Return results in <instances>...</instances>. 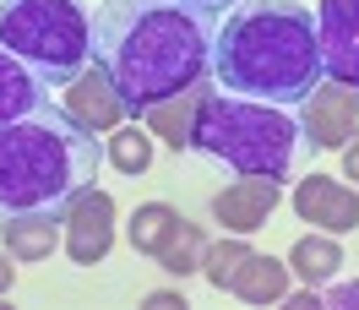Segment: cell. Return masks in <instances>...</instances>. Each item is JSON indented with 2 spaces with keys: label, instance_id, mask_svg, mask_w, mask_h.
<instances>
[{
  "label": "cell",
  "instance_id": "cell-24",
  "mask_svg": "<svg viewBox=\"0 0 359 310\" xmlns=\"http://www.w3.org/2000/svg\"><path fill=\"white\" fill-rule=\"evenodd\" d=\"M11 283H17V267L6 262V250H0V294H11Z\"/></svg>",
  "mask_w": 359,
  "mask_h": 310
},
{
  "label": "cell",
  "instance_id": "cell-12",
  "mask_svg": "<svg viewBox=\"0 0 359 310\" xmlns=\"http://www.w3.org/2000/svg\"><path fill=\"white\" fill-rule=\"evenodd\" d=\"M44 98H49V88L22 66V60H17V55H11V49L0 44V126H11V120L33 114Z\"/></svg>",
  "mask_w": 359,
  "mask_h": 310
},
{
  "label": "cell",
  "instance_id": "cell-5",
  "mask_svg": "<svg viewBox=\"0 0 359 310\" xmlns=\"http://www.w3.org/2000/svg\"><path fill=\"white\" fill-rule=\"evenodd\" d=\"M0 44L44 88H71L93 60V27L76 0H6Z\"/></svg>",
  "mask_w": 359,
  "mask_h": 310
},
{
  "label": "cell",
  "instance_id": "cell-15",
  "mask_svg": "<svg viewBox=\"0 0 359 310\" xmlns=\"http://www.w3.org/2000/svg\"><path fill=\"white\" fill-rule=\"evenodd\" d=\"M0 240H6V256L17 262H44L60 245V218H11L0 223Z\"/></svg>",
  "mask_w": 359,
  "mask_h": 310
},
{
  "label": "cell",
  "instance_id": "cell-14",
  "mask_svg": "<svg viewBox=\"0 0 359 310\" xmlns=\"http://www.w3.org/2000/svg\"><path fill=\"white\" fill-rule=\"evenodd\" d=\"M229 294H240L245 305H278L283 294H289V262H278V256H256L250 250V262L240 267V278Z\"/></svg>",
  "mask_w": 359,
  "mask_h": 310
},
{
  "label": "cell",
  "instance_id": "cell-3",
  "mask_svg": "<svg viewBox=\"0 0 359 310\" xmlns=\"http://www.w3.org/2000/svg\"><path fill=\"white\" fill-rule=\"evenodd\" d=\"M98 158L93 131L55 104L0 126V223L60 218L98 180Z\"/></svg>",
  "mask_w": 359,
  "mask_h": 310
},
{
  "label": "cell",
  "instance_id": "cell-4",
  "mask_svg": "<svg viewBox=\"0 0 359 310\" xmlns=\"http://www.w3.org/2000/svg\"><path fill=\"white\" fill-rule=\"evenodd\" d=\"M191 147L207 158H224L240 175H272L283 180L299 147V120L278 104H256L224 88H202V109H196V131Z\"/></svg>",
  "mask_w": 359,
  "mask_h": 310
},
{
  "label": "cell",
  "instance_id": "cell-7",
  "mask_svg": "<svg viewBox=\"0 0 359 310\" xmlns=\"http://www.w3.org/2000/svg\"><path fill=\"white\" fill-rule=\"evenodd\" d=\"M60 229H66V256L76 267L104 262L109 245H114V196L98 191V185H88V191L60 213Z\"/></svg>",
  "mask_w": 359,
  "mask_h": 310
},
{
  "label": "cell",
  "instance_id": "cell-8",
  "mask_svg": "<svg viewBox=\"0 0 359 310\" xmlns=\"http://www.w3.org/2000/svg\"><path fill=\"white\" fill-rule=\"evenodd\" d=\"M316 44L332 82L359 88V0H321L316 6Z\"/></svg>",
  "mask_w": 359,
  "mask_h": 310
},
{
  "label": "cell",
  "instance_id": "cell-22",
  "mask_svg": "<svg viewBox=\"0 0 359 310\" xmlns=\"http://www.w3.org/2000/svg\"><path fill=\"white\" fill-rule=\"evenodd\" d=\"M321 305H359V283H337L321 294Z\"/></svg>",
  "mask_w": 359,
  "mask_h": 310
},
{
  "label": "cell",
  "instance_id": "cell-13",
  "mask_svg": "<svg viewBox=\"0 0 359 310\" xmlns=\"http://www.w3.org/2000/svg\"><path fill=\"white\" fill-rule=\"evenodd\" d=\"M207 88V82H202ZM202 88H191V93H175V98H163V104H147L142 109V126L153 136H163L169 147H191V131H196V109H202Z\"/></svg>",
  "mask_w": 359,
  "mask_h": 310
},
{
  "label": "cell",
  "instance_id": "cell-6",
  "mask_svg": "<svg viewBox=\"0 0 359 310\" xmlns=\"http://www.w3.org/2000/svg\"><path fill=\"white\" fill-rule=\"evenodd\" d=\"M299 131L311 136L316 147H327V153H343L348 142H359V88H348V82H332V76H327V82L305 98Z\"/></svg>",
  "mask_w": 359,
  "mask_h": 310
},
{
  "label": "cell",
  "instance_id": "cell-9",
  "mask_svg": "<svg viewBox=\"0 0 359 310\" xmlns=\"http://www.w3.org/2000/svg\"><path fill=\"white\" fill-rule=\"evenodd\" d=\"M278 201H283V185L272 175H240L234 185H224L212 196V218L224 223L229 234H256V229H267Z\"/></svg>",
  "mask_w": 359,
  "mask_h": 310
},
{
  "label": "cell",
  "instance_id": "cell-25",
  "mask_svg": "<svg viewBox=\"0 0 359 310\" xmlns=\"http://www.w3.org/2000/svg\"><path fill=\"white\" fill-rule=\"evenodd\" d=\"M294 310H321V294H316V288H305V294H294Z\"/></svg>",
  "mask_w": 359,
  "mask_h": 310
},
{
  "label": "cell",
  "instance_id": "cell-17",
  "mask_svg": "<svg viewBox=\"0 0 359 310\" xmlns=\"http://www.w3.org/2000/svg\"><path fill=\"white\" fill-rule=\"evenodd\" d=\"M180 223L185 218H180L169 201H147V207H136V218H131V245L142 250V256H158L163 245L175 240Z\"/></svg>",
  "mask_w": 359,
  "mask_h": 310
},
{
  "label": "cell",
  "instance_id": "cell-2",
  "mask_svg": "<svg viewBox=\"0 0 359 310\" xmlns=\"http://www.w3.org/2000/svg\"><path fill=\"white\" fill-rule=\"evenodd\" d=\"M212 82L224 93L278 104V109L305 104L327 82L311 6H299V0H240V6H229L218 44H212Z\"/></svg>",
  "mask_w": 359,
  "mask_h": 310
},
{
  "label": "cell",
  "instance_id": "cell-1",
  "mask_svg": "<svg viewBox=\"0 0 359 310\" xmlns=\"http://www.w3.org/2000/svg\"><path fill=\"white\" fill-rule=\"evenodd\" d=\"M224 6L212 0H104L93 17V66L142 114L212 76Z\"/></svg>",
  "mask_w": 359,
  "mask_h": 310
},
{
  "label": "cell",
  "instance_id": "cell-10",
  "mask_svg": "<svg viewBox=\"0 0 359 310\" xmlns=\"http://www.w3.org/2000/svg\"><path fill=\"white\" fill-rule=\"evenodd\" d=\"M294 213L305 223H316L321 234H348L359 223V191L337 185L332 175H311L294 185Z\"/></svg>",
  "mask_w": 359,
  "mask_h": 310
},
{
  "label": "cell",
  "instance_id": "cell-18",
  "mask_svg": "<svg viewBox=\"0 0 359 310\" xmlns=\"http://www.w3.org/2000/svg\"><path fill=\"white\" fill-rule=\"evenodd\" d=\"M250 262V245H245V234H234V240H218V245H207V256H202V278L218 294L224 288H234V278H240V267Z\"/></svg>",
  "mask_w": 359,
  "mask_h": 310
},
{
  "label": "cell",
  "instance_id": "cell-19",
  "mask_svg": "<svg viewBox=\"0 0 359 310\" xmlns=\"http://www.w3.org/2000/svg\"><path fill=\"white\" fill-rule=\"evenodd\" d=\"M202 256H207V234L196 229V223H180L175 240L158 250V267L175 272V278H185V272H202Z\"/></svg>",
  "mask_w": 359,
  "mask_h": 310
},
{
  "label": "cell",
  "instance_id": "cell-23",
  "mask_svg": "<svg viewBox=\"0 0 359 310\" xmlns=\"http://www.w3.org/2000/svg\"><path fill=\"white\" fill-rule=\"evenodd\" d=\"M343 175L359 185V142H348V147H343Z\"/></svg>",
  "mask_w": 359,
  "mask_h": 310
},
{
  "label": "cell",
  "instance_id": "cell-11",
  "mask_svg": "<svg viewBox=\"0 0 359 310\" xmlns=\"http://www.w3.org/2000/svg\"><path fill=\"white\" fill-rule=\"evenodd\" d=\"M66 109H71V120H82L93 136L98 131H114V126H126V114H131V104L120 98V88H114L109 76L98 66H88L76 82L66 88Z\"/></svg>",
  "mask_w": 359,
  "mask_h": 310
},
{
  "label": "cell",
  "instance_id": "cell-16",
  "mask_svg": "<svg viewBox=\"0 0 359 310\" xmlns=\"http://www.w3.org/2000/svg\"><path fill=\"white\" fill-rule=\"evenodd\" d=\"M337 267H343V250H337V234H305V240L289 250V272H299L305 283H327Z\"/></svg>",
  "mask_w": 359,
  "mask_h": 310
},
{
  "label": "cell",
  "instance_id": "cell-26",
  "mask_svg": "<svg viewBox=\"0 0 359 310\" xmlns=\"http://www.w3.org/2000/svg\"><path fill=\"white\" fill-rule=\"evenodd\" d=\"M212 6H224V11H229V6H240V0H212Z\"/></svg>",
  "mask_w": 359,
  "mask_h": 310
},
{
  "label": "cell",
  "instance_id": "cell-20",
  "mask_svg": "<svg viewBox=\"0 0 359 310\" xmlns=\"http://www.w3.org/2000/svg\"><path fill=\"white\" fill-rule=\"evenodd\" d=\"M109 158H114L120 175H147V169H153V136L142 131V126H114Z\"/></svg>",
  "mask_w": 359,
  "mask_h": 310
},
{
  "label": "cell",
  "instance_id": "cell-21",
  "mask_svg": "<svg viewBox=\"0 0 359 310\" xmlns=\"http://www.w3.org/2000/svg\"><path fill=\"white\" fill-rule=\"evenodd\" d=\"M147 310H185V294L180 288H158V294H147Z\"/></svg>",
  "mask_w": 359,
  "mask_h": 310
}]
</instances>
